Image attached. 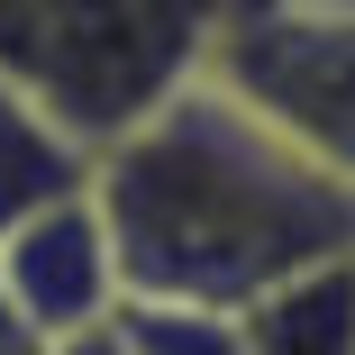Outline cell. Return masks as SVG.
I'll return each mask as SVG.
<instances>
[{
	"instance_id": "obj_2",
	"label": "cell",
	"mask_w": 355,
	"mask_h": 355,
	"mask_svg": "<svg viewBox=\"0 0 355 355\" xmlns=\"http://www.w3.org/2000/svg\"><path fill=\"white\" fill-rule=\"evenodd\" d=\"M237 10L255 0H0V83L101 155L200 83Z\"/></svg>"
},
{
	"instance_id": "obj_5",
	"label": "cell",
	"mask_w": 355,
	"mask_h": 355,
	"mask_svg": "<svg viewBox=\"0 0 355 355\" xmlns=\"http://www.w3.org/2000/svg\"><path fill=\"white\" fill-rule=\"evenodd\" d=\"M246 355H355V255L310 264L292 282H273L264 301L237 310Z\"/></svg>"
},
{
	"instance_id": "obj_6",
	"label": "cell",
	"mask_w": 355,
	"mask_h": 355,
	"mask_svg": "<svg viewBox=\"0 0 355 355\" xmlns=\"http://www.w3.org/2000/svg\"><path fill=\"white\" fill-rule=\"evenodd\" d=\"M92 191V146L73 128H55L28 92L0 83V228H19L28 209Z\"/></svg>"
},
{
	"instance_id": "obj_1",
	"label": "cell",
	"mask_w": 355,
	"mask_h": 355,
	"mask_svg": "<svg viewBox=\"0 0 355 355\" xmlns=\"http://www.w3.org/2000/svg\"><path fill=\"white\" fill-rule=\"evenodd\" d=\"M119 301L246 310L273 282L355 255V191L292 155L219 83H182L119 146L92 155Z\"/></svg>"
},
{
	"instance_id": "obj_7",
	"label": "cell",
	"mask_w": 355,
	"mask_h": 355,
	"mask_svg": "<svg viewBox=\"0 0 355 355\" xmlns=\"http://www.w3.org/2000/svg\"><path fill=\"white\" fill-rule=\"evenodd\" d=\"M110 328L128 355H246L237 310H200V301H119Z\"/></svg>"
},
{
	"instance_id": "obj_3",
	"label": "cell",
	"mask_w": 355,
	"mask_h": 355,
	"mask_svg": "<svg viewBox=\"0 0 355 355\" xmlns=\"http://www.w3.org/2000/svg\"><path fill=\"white\" fill-rule=\"evenodd\" d=\"M200 83L355 191V0H255L219 28Z\"/></svg>"
},
{
	"instance_id": "obj_8",
	"label": "cell",
	"mask_w": 355,
	"mask_h": 355,
	"mask_svg": "<svg viewBox=\"0 0 355 355\" xmlns=\"http://www.w3.org/2000/svg\"><path fill=\"white\" fill-rule=\"evenodd\" d=\"M46 355H128V346H119V328H92V337H73V346H46Z\"/></svg>"
},
{
	"instance_id": "obj_4",
	"label": "cell",
	"mask_w": 355,
	"mask_h": 355,
	"mask_svg": "<svg viewBox=\"0 0 355 355\" xmlns=\"http://www.w3.org/2000/svg\"><path fill=\"white\" fill-rule=\"evenodd\" d=\"M119 319V264H110V228L92 191L28 209L19 228H0V328L46 346H73L92 328Z\"/></svg>"
}]
</instances>
